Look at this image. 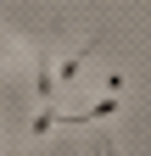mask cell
Listing matches in <instances>:
<instances>
[{"mask_svg":"<svg viewBox=\"0 0 151 156\" xmlns=\"http://www.w3.org/2000/svg\"><path fill=\"white\" fill-rule=\"evenodd\" d=\"M28 67H34V106L56 101V56L50 50H28Z\"/></svg>","mask_w":151,"mask_h":156,"instance_id":"1","label":"cell"},{"mask_svg":"<svg viewBox=\"0 0 151 156\" xmlns=\"http://www.w3.org/2000/svg\"><path fill=\"white\" fill-rule=\"evenodd\" d=\"M95 45H101V39H84V45L73 50V56H62V62H56V84H62V89L84 78V67H90V56H95Z\"/></svg>","mask_w":151,"mask_h":156,"instance_id":"2","label":"cell"},{"mask_svg":"<svg viewBox=\"0 0 151 156\" xmlns=\"http://www.w3.org/2000/svg\"><path fill=\"white\" fill-rule=\"evenodd\" d=\"M56 128H62V106H56V101L34 106V123H28V140H45V134H56Z\"/></svg>","mask_w":151,"mask_h":156,"instance_id":"3","label":"cell"},{"mask_svg":"<svg viewBox=\"0 0 151 156\" xmlns=\"http://www.w3.org/2000/svg\"><path fill=\"white\" fill-rule=\"evenodd\" d=\"M90 151H95V156H118V151H112V134H101V140H90Z\"/></svg>","mask_w":151,"mask_h":156,"instance_id":"4","label":"cell"},{"mask_svg":"<svg viewBox=\"0 0 151 156\" xmlns=\"http://www.w3.org/2000/svg\"><path fill=\"white\" fill-rule=\"evenodd\" d=\"M0 67H6V45H0Z\"/></svg>","mask_w":151,"mask_h":156,"instance_id":"5","label":"cell"}]
</instances>
